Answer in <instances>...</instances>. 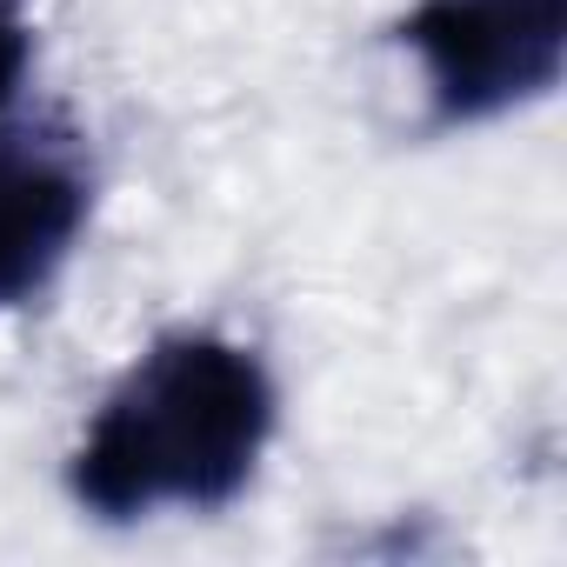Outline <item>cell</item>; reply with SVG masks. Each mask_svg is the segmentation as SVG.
<instances>
[{
	"label": "cell",
	"mask_w": 567,
	"mask_h": 567,
	"mask_svg": "<svg viewBox=\"0 0 567 567\" xmlns=\"http://www.w3.org/2000/svg\"><path fill=\"white\" fill-rule=\"evenodd\" d=\"M94 207L81 154L54 134L0 141V315L34 301L74 254Z\"/></svg>",
	"instance_id": "3"
},
{
	"label": "cell",
	"mask_w": 567,
	"mask_h": 567,
	"mask_svg": "<svg viewBox=\"0 0 567 567\" xmlns=\"http://www.w3.org/2000/svg\"><path fill=\"white\" fill-rule=\"evenodd\" d=\"M274 434V381L254 348L220 334L154 341L87 421L68 494L101 520L154 507H227Z\"/></svg>",
	"instance_id": "1"
},
{
	"label": "cell",
	"mask_w": 567,
	"mask_h": 567,
	"mask_svg": "<svg viewBox=\"0 0 567 567\" xmlns=\"http://www.w3.org/2000/svg\"><path fill=\"white\" fill-rule=\"evenodd\" d=\"M394 41L414 54L434 121L474 127L560 81L567 0H421Z\"/></svg>",
	"instance_id": "2"
},
{
	"label": "cell",
	"mask_w": 567,
	"mask_h": 567,
	"mask_svg": "<svg viewBox=\"0 0 567 567\" xmlns=\"http://www.w3.org/2000/svg\"><path fill=\"white\" fill-rule=\"evenodd\" d=\"M34 61V28H28V0H0V107H8L28 81Z\"/></svg>",
	"instance_id": "4"
}]
</instances>
